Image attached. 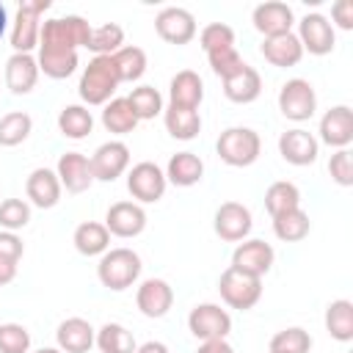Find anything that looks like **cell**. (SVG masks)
I'll return each instance as SVG.
<instances>
[{"label": "cell", "instance_id": "obj_24", "mask_svg": "<svg viewBox=\"0 0 353 353\" xmlns=\"http://www.w3.org/2000/svg\"><path fill=\"white\" fill-rule=\"evenodd\" d=\"M94 325L83 317H66L58 331H55V339H58V347L63 353H88L94 347Z\"/></svg>", "mask_w": 353, "mask_h": 353}, {"label": "cell", "instance_id": "obj_18", "mask_svg": "<svg viewBox=\"0 0 353 353\" xmlns=\"http://www.w3.org/2000/svg\"><path fill=\"white\" fill-rule=\"evenodd\" d=\"M279 154L290 163V165H312L320 154V141L309 132V130H287L279 138Z\"/></svg>", "mask_w": 353, "mask_h": 353}, {"label": "cell", "instance_id": "obj_29", "mask_svg": "<svg viewBox=\"0 0 353 353\" xmlns=\"http://www.w3.org/2000/svg\"><path fill=\"white\" fill-rule=\"evenodd\" d=\"M163 121L171 138L176 141H193L201 132V116L199 110H188V108H163Z\"/></svg>", "mask_w": 353, "mask_h": 353}, {"label": "cell", "instance_id": "obj_3", "mask_svg": "<svg viewBox=\"0 0 353 353\" xmlns=\"http://www.w3.org/2000/svg\"><path fill=\"white\" fill-rule=\"evenodd\" d=\"M141 268H143L141 256L132 248H108L99 256L97 279L102 281V287H108L113 292H121V290H127L138 281Z\"/></svg>", "mask_w": 353, "mask_h": 353}, {"label": "cell", "instance_id": "obj_26", "mask_svg": "<svg viewBox=\"0 0 353 353\" xmlns=\"http://www.w3.org/2000/svg\"><path fill=\"white\" fill-rule=\"evenodd\" d=\"M201 176H204V163L199 154H193V152L171 154V160L165 165V182H171L176 188H193L201 182Z\"/></svg>", "mask_w": 353, "mask_h": 353}, {"label": "cell", "instance_id": "obj_13", "mask_svg": "<svg viewBox=\"0 0 353 353\" xmlns=\"http://www.w3.org/2000/svg\"><path fill=\"white\" fill-rule=\"evenodd\" d=\"M154 30L168 44H188L196 36V17L182 6H168L154 17Z\"/></svg>", "mask_w": 353, "mask_h": 353}, {"label": "cell", "instance_id": "obj_40", "mask_svg": "<svg viewBox=\"0 0 353 353\" xmlns=\"http://www.w3.org/2000/svg\"><path fill=\"white\" fill-rule=\"evenodd\" d=\"M33 130V119L22 110H11L0 119V146H19Z\"/></svg>", "mask_w": 353, "mask_h": 353}, {"label": "cell", "instance_id": "obj_1", "mask_svg": "<svg viewBox=\"0 0 353 353\" xmlns=\"http://www.w3.org/2000/svg\"><path fill=\"white\" fill-rule=\"evenodd\" d=\"M119 72L110 55H94L80 74L77 91L85 105H108L119 88Z\"/></svg>", "mask_w": 353, "mask_h": 353}, {"label": "cell", "instance_id": "obj_31", "mask_svg": "<svg viewBox=\"0 0 353 353\" xmlns=\"http://www.w3.org/2000/svg\"><path fill=\"white\" fill-rule=\"evenodd\" d=\"M102 127L113 135H127L138 127V119L127 102V97H113L105 108H102Z\"/></svg>", "mask_w": 353, "mask_h": 353}, {"label": "cell", "instance_id": "obj_45", "mask_svg": "<svg viewBox=\"0 0 353 353\" xmlns=\"http://www.w3.org/2000/svg\"><path fill=\"white\" fill-rule=\"evenodd\" d=\"M199 44H201L204 52L221 50V47H234V30L229 25H223V22H210V25L201 28Z\"/></svg>", "mask_w": 353, "mask_h": 353}, {"label": "cell", "instance_id": "obj_5", "mask_svg": "<svg viewBox=\"0 0 353 353\" xmlns=\"http://www.w3.org/2000/svg\"><path fill=\"white\" fill-rule=\"evenodd\" d=\"M218 292L223 298L226 306L232 309H240V312H248L256 306V301L262 298V279L256 276H248L237 268H226L218 279Z\"/></svg>", "mask_w": 353, "mask_h": 353}, {"label": "cell", "instance_id": "obj_53", "mask_svg": "<svg viewBox=\"0 0 353 353\" xmlns=\"http://www.w3.org/2000/svg\"><path fill=\"white\" fill-rule=\"evenodd\" d=\"M33 353H63L61 347H39V350H33Z\"/></svg>", "mask_w": 353, "mask_h": 353}, {"label": "cell", "instance_id": "obj_14", "mask_svg": "<svg viewBox=\"0 0 353 353\" xmlns=\"http://www.w3.org/2000/svg\"><path fill=\"white\" fill-rule=\"evenodd\" d=\"M320 141L331 149H347L353 141V110L347 105H334L320 119Z\"/></svg>", "mask_w": 353, "mask_h": 353}, {"label": "cell", "instance_id": "obj_30", "mask_svg": "<svg viewBox=\"0 0 353 353\" xmlns=\"http://www.w3.org/2000/svg\"><path fill=\"white\" fill-rule=\"evenodd\" d=\"M36 63H39V72H44L47 77L66 80L69 74H74L80 61H77V52H72V50H44V47H39Z\"/></svg>", "mask_w": 353, "mask_h": 353}, {"label": "cell", "instance_id": "obj_44", "mask_svg": "<svg viewBox=\"0 0 353 353\" xmlns=\"http://www.w3.org/2000/svg\"><path fill=\"white\" fill-rule=\"evenodd\" d=\"M30 334L19 323H0V353H28Z\"/></svg>", "mask_w": 353, "mask_h": 353}, {"label": "cell", "instance_id": "obj_4", "mask_svg": "<svg viewBox=\"0 0 353 353\" xmlns=\"http://www.w3.org/2000/svg\"><path fill=\"white\" fill-rule=\"evenodd\" d=\"M215 152L226 165L245 168V165L256 163V157L262 152V141H259V132L251 127H229L221 132Z\"/></svg>", "mask_w": 353, "mask_h": 353}, {"label": "cell", "instance_id": "obj_48", "mask_svg": "<svg viewBox=\"0 0 353 353\" xmlns=\"http://www.w3.org/2000/svg\"><path fill=\"white\" fill-rule=\"evenodd\" d=\"M331 19L342 28V30H350L353 28V3L350 0H336L334 6H331ZM331 22V25H334Z\"/></svg>", "mask_w": 353, "mask_h": 353}, {"label": "cell", "instance_id": "obj_33", "mask_svg": "<svg viewBox=\"0 0 353 353\" xmlns=\"http://www.w3.org/2000/svg\"><path fill=\"white\" fill-rule=\"evenodd\" d=\"M325 331L336 342H350L353 339V303L347 298L331 301L325 309Z\"/></svg>", "mask_w": 353, "mask_h": 353}, {"label": "cell", "instance_id": "obj_49", "mask_svg": "<svg viewBox=\"0 0 353 353\" xmlns=\"http://www.w3.org/2000/svg\"><path fill=\"white\" fill-rule=\"evenodd\" d=\"M196 353H234V347L226 339H207V342L199 345Z\"/></svg>", "mask_w": 353, "mask_h": 353}, {"label": "cell", "instance_id": "obj_23", "mask_svg": "<svg viewBox=\"0 0 353 353\" xmlns=\"http://www.w3.org/2000/svg\"><path fill=\"white\" fill-rule=\"evenodd\" d=\"M201 99H204V83L193 69H182V72H176L171 77V83H168V105L199 110Z\"/></svg>", "mask_w": 353, "mask_h": 353}, {"label": "cell", "instance_id": "obj_9", "mask_svg": "<svg viewBox=\"0 0 353 353\" xmlns=\"http://www.w3.org/2000/svg\"><path fill=\"white\" fill-rule=\"evenodd\" d=\"M188 328L199 342L207 339H226L232 331V317L218 303H199L188 314Z\"/></svg>", "mask_w": 353, "mask_h": 353}, {"label": "cell", "instance_id": "obj_15", "mask_svg": "<svg viewBox=\"0 0 353 353\" xmlns=\"http://www.w3.org/2000/svg\"><path fill=\"white\" fill-rule=\"evenodd\" d=\"M105 229L116 237H138L146 229V210L138 201H116L108 207Z\"/></svg>", "mask_w": 353, "mask_h": 353}, {"label": "cell", "instance_id": "obj_25", "mask_svg": "<svg viewBox=\"0 0 353 353\" xmlns=\"http://www.w3.org/2000/svg\"><path fill=\"white\" fill-rule=\"evenodd\" d=\"M262 58L270 63V66H279V69H287V66H295L301 58H303V47L298 41L295 33H281V36H270L262 41Z\"/></svg>", "mask_w": 353, "mask_h": 353}, {"label": "cell", "instance_id": "obj_47", "mask_svg": "<svg viewBox=\"0 0 353 353\" xmlns=\"http://www.w3.org/2000/svg\"><path fill=\"white\" fill-rule=\"evenodd\" d=\"M22 251H25V245H22L19 234L0 229V256H6V259H11V262H19Z\"/></svg>", "mask_w": 353, "mask_h": 353}, {"label": "cell", "instance_id": "obj_11", "mask_svg": "<svg viewBox=\"0 0 353 353\" xmlns=\"http://www.w3.org/2000/svg\"><path fill=\"white\" fill-rule=\"evenodd\" d=\"M91 160V174L99 182H113L119 179L127 165H130V146L124 141H105L97 146V152L88 157Z\"/></svg>", "mask_w": 353, "mask_h": 353}, {"label": "cell", "instance_id": "obj_20", "mask_svg": "<svg viewBox=\"0 0 353 353\" xmlns=\"http://www.w3.org/2000/svg\"><path fill=\"white\" fill-rule=\"evenodd\" d=\"M135 303L143 317L157 320V317L168 314V309L174 306V290L165 279H146V281H141V287L135 292Z\"/></svg>", "mask_w": 353, "mask_h": 353}, {"label": "cell", "instance_id": "obj_21", "mask_svg": "<svg viewBox=\"0 0 353 353\" xmlns=\"http://www.w3.org/2000/svg\"><path fill=\"white\" fill-rule=\"evenodd\" d=\"M36 80H39V63L33 52H14L6 61V85L11 94L17 97L30 94L36 88Z\"/></svg>", "mask_w": 353, "mask_h": 353}, {"label": "cell", "instance_id": "obj_52", "mask_svg": "<svg viewBox=\"0 0 353 353\" xmlns=\"http://www.w3.org/2000/svg\"><path fill=\"white\" fill-rule=\"evenodd\" d=\"M6 28H8V11H6V6L0 3V39H3V33H6Z\"/></svg>", "mask_w": 353, "mask_h": 353}, {"label": "cell", "instance_id": "obj_51", "mask_svg": "<svg viewBox=\"0 0 353 353\" xmlns=\"http://www.w3.org/2000/svg\"><path fill=\"white\" fill-rule=\"evenodd\" d=\"M135 353H168V347H165L163 342H157V339H149V342L138 345V347H135Z\"/></svg>", "mask_w": 353, "mask_h": 353}, {"label": "cell", "instance_id": "obj_8", "mask_svg": "<svg viewBox=\"0 0 353 353\" xmlns=\"http://www.w3.org/2000/svg\"><path fill=\"white\" fill-rule=\"evenodd\" d=\"M168 182H165V171L152 163V160H143V163H135L127 174V190L130 196L138 201V204H154L163 199Z\"/></svg>", "mask_w": 353, "mask_h": 353}, {"label": "cell", "instance_id": "obj_10", "mask_svg": "<svg viewBox=\"0 0 353 353\" xmlns=\"http://www.w3.org/2000/svg\"><path fill=\"white\" fill-rule=\"evenodd\" d=\"M295 36H298L303 52H309V55H328L334 50V44H336L334 25L323 14H306L298 22V33Z\"/></svg>", "mask_w": 353, "mask_h": 353}, {"label": "cell", "instance_id": "obj_19", "mask_svg": "<svg viewBox=\"0 0 353 353\" xmlns=\"http://www.w3.org/2000/svg\"><path fill=\"white\" fill-rule=\"evenodd\" d=\"M55 174H58V182L61 188H66V193H83L91 188L94 182V174H91V160L80 152H63L58 157V165H55Z\"/></svg>", "mask_w": 353, "mask_h": 353}, {"label": "cell", "instance_id": "obj_36", "mask_svg": "<svg viewBox=\"0 0 353 353\" xmlns=\"http://www.w3.org/2000/svg\"><path fill=\"white\" fill-rule=\"evenodd\" d=\"M110 58L116 63V72H119L121 83H135L146 72V52L141 47H135V44H127V47L116 50Z\"/></svg>", "mask_w": 353, "mask_h": 353}, {"label": "cell", "instance_id": "obj_17", "mask_svg": "<svg viewBox=\"0 0 353 353\" xmlns=\"http://www.w3.org/2000/svg\"><path fill=\"white\" fill-rule=\"evenodd\" d=\"M251 22L254 28L270 39V36H281V33H292V25H295V14L287 3L281 0H268V3H259L251 14Z\"/></svg>", "mask_w": 353, "mask_h": 353}, {"label": "cell", "instance_id": "obj_42", "mask_svg": "<svg viewBox=\"0 0 353 353\" xmlns=\"http://www.w3.org/2000/svg\"><path fill=\"white\" fill-rule=\"evenodd\" d=\"M30 223V204L25 199H6L0 201V229L17 232Z\"/></svg>", "mask_w": 353, "mask_h": 353}, {"label": "cell", "instance_id": "obj_27", "mask_svg": "<svg viewBox=\"0 0 353 353\" xmlns=\"http://www.w3.org/2000/svg\"><path fill=\"white\" fill-rule=\"evenodd\" d=\"M223 94H226L229 102H237V105L254 102L262 94V77H259V72L245 63L240 72H234L232 77L223 80Z\"/></svg>", "mask_w": 353, "mask_h": 353}, {"label": "cell", "instance_id": "obj_39", "mask_svg": "<svg viewBox=\"0 0 353 353\" xmlns=\"http://www.w3.org/2000/svg\"><path fill=\"white\" fill-rule=\"evenodd\" d=\"M121 47H124V28L121 25L105 22L99 28H91V39L85 44V50H91L94 55H113Z\"/></svg>", "mask_w": 353, "mask_h": 353}, {"label": "cell", "instance_id": "obj_37", "mask_svg": "<svg viewBox=\"0 0 353 353\" xmlns=\"http://www.w3.org/2000/svg\"><path fill=\"white\" fill-rule=\"evenodd\" d=\"M295 207H301V190H298V185L281 179V182H273L265 190V210L270 212V218L273 215H281L287 210H295Z\"/></svg>", "mask_w": 353, "mask_h": 353}, {"label": "cell", "instance_id": "obj_38", "mask_svg": "<svg viewBox=\"0 0 353 353\" xmlns=\"http://www.w3.org/2000/svg\"><path fill=\"white\" fill-rule=\"evenodd\" d=\"M127 102H130V108H132V113H135L138 121H149V119H154V116L163 113V94L154 85H138V88H132L130 97H127Z\"/></svg>", "mask_w": 353, "mask_h": 353}, {"label": "cell", "instance_id": "obj_34", "mask_svg": "<svg viewBox=\"0 0 353 353\" xmlns=\"http://www.w3.org/2000/svg\"><path fill=\"white\" fill-rule=\"evenodd\" d=\"M309 229H312L309 215H306L301 207L287 210V212H281V215H273V234H276L279 240H284V243H298V240H303V237L309 234Z\"/></svg>", "mask_w": 353, "mask_h": 353}, {"label": "cell", "instance_id": "obj_2", "mask_svg": "<svg viewBox=\"0 0 353 353\" xmlns=\"http://www.w3.org/2000/svg\"><path fill=\"white\" fill-rule=\"evenodd\" d=\"M91 39V25L88 19L69 14V17H52L41 22V33H39V47L44 50H72L77 52V47H85Z\"/></svg>", "mask_w": 353, "mask_h": 353}, {"label": "cell", "instance_id": "obj_12", "mask_svg": "<svg viewBox=\"0 0 353 353\" xmlns=\"http://www.w3.org/2000/svg\"><path fill=\"white\" fill-rule=\"evenodd\" d=\"M212 226H215V234L226 243H240L248 237L254 221H251V210L240 201H223L218 210H215V218H212Z\"/></svg>", "mask_w": 353, "mask_h": 353}, {"label": "cell", "instance_id": "obj_22", "mask_svg": "<svg viewBox=\"0 0 353 353\" xmlns=\"http://www.w3.org/2000/svg\"><path fill=\"white\" fill-rule=\"evenodd\" d=\"M61 182H58V174L52 168H33L28 174V182H25V193L30 199L33 207L39 210H50L61 201Z\"/></svg>", "mask_w": 353, "mask_h": 353}, {"label": "cell", "instance_id": "obj_28", "mask_svg": "<svg viewBox=\"0 0 353 353\" xmlns=\"http://www.w3.org/2000/svg\"><path fill=\"white\" fill-rule=\"evenodd\" d=\"M72 243L83 256H102L110 248V232L99 221H83L74 229Z\"/></svg>", "mask_w": 353, "mask_h": 353}, {"label": "cell", "instance_id": "obj_35", "mask_svg": "<svg viewBox=\"0 0 353 353\" xmlns=\"http://www.w3.org/2000/svg\"><path fill=\"white\" fill-rule=\"evenodd\" d=\"M94 345L102 350V353H135V336L132 331H127L121 323H105L97 336H94Z\"/></svg>", "mask_w": 353, "mask_h": 353}, {"label": "cell", "instance_id": "obj_16", "mask_svg": "<svg viewBox=\"0 0 353 353\" xmlns=\"http://www.w3.org/2000/svg\"><path fill=\"white\" fill-rule=\"evenodd\" d=\"M273 259H276V251H273L270 243H265V240H243L232 254V268L262 279L273 268Z\"/></svg>", "mask_w": 353, "mask_h": 353}, {"label": "cell", "instance_id": "obj_43", "mask_svg": "<svg viewBox=\"0 0 353 353\" xmlns=\"http://www.w3.org/2000/svg\"><path fill=\"white\" fill-rule=\"evenodd\" d=\"M207 61H210V69L221 77V80H226V77H232L234 72H240L243 66H245V61H243V55L237 52V47H221V50H210L207 52Z\"/></svg>", "mask_w": 353, "mask_h": 353}, {"label": "cell", "instance_id": "obj_41", "mask_svg": "<svg viewBox=\"0 0 353 353\" xmlns=\"http://www.w3.org/2000/svg\"><path fill=\"white\" fill-rule=\"evenodd\" d=\"M309 350H312V336L298 325L284 328L270 339V353H309Z\"/></svg>", "mask_w": 353, "mask_h": 353}, {"label": "cell", "instance_id": "obj_46", "mask_svg": "<svg viewBox=\"0 0 353 353\" xmlns=\"http://www.w3.org/2000/svg\"><path fill=\"white\" fill-rule=\"evenodd\" d=\"M328 174L336 185L342 188H350L353 185V157H350V149H336L328 160Z\"/></svg>", "mask_w": 353, "mask_h": 353}, {"label": "cell", "instance_id": "obj_32", "mask_svg": "<svg viewBox=\"0 0 353 353\" xmlns=\"http://www.w3.org/2000/svg\"><path fill=\"white\" fill-rule=\"evenodd\" d=\"M58 130L63 138H72V141H83L91 135L94 130V116L88 108L83 105H66L61 113H58Z\"/></svg>", "mask_w": 353, "mask_h": 353}, {"label": "cell", "instance_id": "obj_6", "mask_svg": "<svg viewBox=\"0 0 353 353\" xmlns=\"http://www.w3.org/2000/svg\"><path fill=\"white\" fill-rule=\"evenodd\" d=\"M50 11V0H25L17 8V17L11 22V47L14 52H33L39 47L41 33V14Z\"/></svg>", "mask_w": 353, "mask_h": 353}, {"label": "cell", "instance_id": "obj_50", "mask_svg": "<svg viewBox=\"0 0 353 353\" xmlns=\"http://www.w3.org/2000/svg\"><path fill=\"white\" fill-rule=\"evenodd\" d=\"M14 279H17V262L0 256V287H3V284H11Z\"/></svg>", "mask_w": 353, "mask_h": 353}, {"label": "cell", "instance_id": "obj_7", "mask_svg": "<svg viewBox=\"0 0 353 353\" xmlns=\"http://www.w3.org/2000/svg\"><path fill=\"white\" fill-rule=\"evenodd\" d=\"M279 110L290 121H306L317 110V94L309 80L292 77L279 88Z\"/></svg>", "mask_w": 353, "mask_h": 353}]
</instances>
